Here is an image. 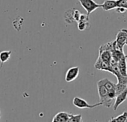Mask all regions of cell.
<instances>
[{
  "mask_svg": "<svg viewBox=\"0 0 127 122\" xmlns=\"http://www.w3.org/2000/svg\"><path fill=\"white\" fill-rule=\"evenodd\" d=\"M97 90H98V94L99 97V102H101L102 105L105 106V107H108V108L111 107L113 103L114 100L109 98L108 89L105 86L103 83L100 82V81L97 82Z\"/></svg>",
  "mask_w": 127,
  "mask_h": 122,
  "instance_id": "6da1fadb",
  "label": "cell"
},
{
  "mask_svg": "<svg viewBox=\"0 0 127 122\" xmlns=\"http://www.w3.org/2000/svg\"><path fill=\"white\" fill-rule=\"evenodd\" d=\"M82 8L87 11V14H90L99 8H101V5L96 3L94 0H78Z\"/></svg>",
  "mask_w": 127,
  "mask_h": 122,
  "instance_id": "7a4b0ae2",
  "label": "cell"
},
{
  "mask_svg": "<svg viewBox=\"0 0 127 122\" xmlns=\"http://www.w3.org/2000/svg\"><path fill=\"white\" fill-rule=\"evenodd\" d=\"M73 103L75 106H76L79 109H94L96 106H102V103L101 102H99V103H94V104H89L86 101H85L84 99L79 98V97H75L73 98Z\"/></svg>",
  "mask_w": 127,
  "mask_h": 122,
  "instance_id": "3957f363",
  "label": "cell"
},
{
  "mask_svg": "<svg viewBox=\"0 0 127 122\" xmlns=\"http://www.w3.org/2000/svg\"><path fill=\"white\" fill-rule=\"evenodd\" d=\"M117 47L119 49L123 51V47L125 45H127V29H121L118 31L115 40Z\"/></svg>",
  "mask_w": 127,
  "mask_h": 122,
  "instance_id": "277c9868",
  "label": "cell"
},
{
  "mask_svg": "<svg viewBox=\"0 0 127 122\" xmlns=\"http://www.w3.org/2000/svg\"><path fill=\"white\" fill-rule=\"evenodd\" d=\"M91 28V24L89 22V16L82 14L80 19L78 22V29L79 31H86Z\"/></svg>",
  "mask_w": 127,
  "mask_h": 122,
  "instance_id": "5b68a950",
  "label": "cell"
},
{
  "mask_svg": "<svg viewBox=\"0 0 127 122\" xmlns=\"http://www.w3.org/2000/svg\"><path fill=\"white\" fill-rule=\"evenodd\" d=\"M79 71L80 70L78 66L70 68L66 72L65 81L67 82H72V81H75L79 75Z\"/></svg>",
  "mask_w": 127,
  "mask_h": 122,
  "instance_id": "8992f818",
  "label": "cell"
},
{
  "mask_svg": "<svg viewBox=\"0 0 127 122\" xmlns=\"http://www.w3.org/2000/svg\"><path fill=\"white\" fill-rule=\"evenodd\" d=\"M126 99H127V88L116 96L114 103V106H113L114 110H117L118 106L120 105H121Z\"/></svg>",
  "mask_w": 127,
  "mask_h": 122,
  "instance_id": "52a82bcc",
  "label": "cell"
},
{
  "mask_svg": "<svg viewBox=\"0 0 127 122\" xmlns=\"http://www.w3.org/2000/svg\"><path fill=\"white\" fill-rule=\"evenodd\" d=\"M71 115H72L71 113H68L66 112H60L54 116L52 121L53 122H55V121H56V122H69Z\"/></svg>",
  "mask_w": 127,
  "mask_h": 122,
  "instance_id": "ba28073f",
  "label": "cell"
},
{
  "mask_svg": "<svg viewBox=\"0 0 127 122\" xmlns=\"http://www.w3.org/2000/svg\"><path fill=\"white\" fill-rule=\"evenodd\" d=\"M94 67L96 69L99 70H102V71H106V72H111V66L110 64L105 63L104 61L102 60V59L98 57L96 61V63L94 64Z\"/></svg>",
  "mask_w": 127,
  "mask_h": 122,
  "instance_id": "9c48e42d",
  "label": "cell"
},
{
  "mask_svg": "<svg viewBox=\"0 0 127 122\" xmlns=\"http://www.w3.org/2000/svg\"><path fill=\"white\" fill-rule=\"evenodd\" d=\"M118 68L123 76H127V56L125 55L118 61Z\"/></svg>",
  "mask_w": 127,
  "mask_h": 122,
  "instance_id": "30bf717a",
  "label": "cell"
},
{
  "mask_svg": "<svg viewBox=\"0 0 127 122\" xmlns=\"http://www.w3.org/2000/svg\"><path fill=\"white\" fill-rule=\"evenodd\" d=\"M101 8L105 11H108L112 9H116L117 8H118L117 2V0H105V1H104V2L101 5Z\"/></svg>",
  "mask_w": 127,
  "mask_h": 122,
  "instance_id": "8fae6325",
  "label": "cell"
},
{
  "mask_svg": "<svg viewBox=\"0 0 127 122\" xmlns=\"http://www.w3.org/2000/svg\"><path fill=\"white\" fill-rule=\"evenodd\" d=\"M99 57L102 59L105 63L110 64V62L112 59V51L109 50H102L99 51Z\"/></svg>",
  "mask_w": 127,
  "mask_h": 122,
  "instance_id": "7c38bea8",
  "label": "cell"
},
{
  "mask_svg": "<svg viewBox=\"0 0 127 122\" xmlns=\"http://www.w3.org/2000/svg\"><path fill=\"white\" fill-rule=\"evenodd\" d=\"M11 54V51H2L0 52V61H1L0 69H1V68L2 67L3 63L7 62V61L10 59Z\"/></svg>",
  "mask_w": 127,
  "mask_h": 122,
  "instance_id": "4fadbf2b",
  "label": "cell"
},
{
  "mask_svg": "<svg viewBox=\"0 0 127 122\" xmlns=\"http://www.w3.org/2000/svg\"><path fill=\"white\" fill-rule=\"evenodd\" d=\"M73 11L74 9H71V10H68L67 11L65 12L64 14V20L65 22L67 23H73L75 20H74V15H73Z\"/></svg>",
  "mask_w": 127,
  "mask_h": 122,
  "instance_id": "5bb4252c",
  "label": "cell"
},
{
  "mask_svg": "<svg viewBox=\"0 0 127 122\" xmlns=\"http://www.w3.org/2000/svg\"><path fill=\"white\" fill-rule=\"evenodd\" d=\"M126 118H127V112H123L121 115H118L117 117L111 118V120H110V121H115V122H126Z\"/></svg>",
  "mask_w": 127,
  "mask_h": 122,
  "instance_id": "9a60e30c",
  "label": "cell"
},
{
  "mask_svg": "<svg viewBox=\"0 0 127 122\" xmlns=\"http://www.w3.org/2000/svg\"><path fill=\"white\" fill-rule=\"evenodd\" d=\"M127 88V85L124 84V83H117L115 86V89H116V93L117 95L118 94H120V92H122L123 90H125Z\"/></svg>",
  "mask_w": 127,
  "mask_h": 122,
  "instance_id": "2e32d148",
  "label": "cell"
},
{
  "mask_svg": "<svg viewBox=\"0 0 127 122\" xmlns=\"http://www.w3.org/2000/svg\"><path fill=\"white\" fill-rule=\"evenodd\" d=\"M82 121V117L81 114L79 115H71L69 122H80Z\"/></svg>",
  "mask_w": 127,
  "mask_h": 122,
  "instance_id": "e0dca14e",
  "label": "cell"
},
{
  "mask_svg": "<svg viewBox=\"0 0 127 122\" xmlns=\"http://www.w3.org/2000/svg\"><path fill=\"white\" fill-rule=\"evenodd\" d=\"M73 15H74V20H75V21H76L78 22L79 20V19H80V17L82 15V13L79 10L74 9V11H73Z\"/></svg>",
  "mask_w": 127,
  "mask_h": 122,
  "instance_id": "ac0fdd59",
  "label": "cell"
},
{
  "mask_svg": "<svg viewBox=\"0 0 127 122\" xmlns=\"http://www.w3.org/2000/svg\"><path fill=\"white\" fill-rule=\"evenodd\" d=\"M126 10V8H122V7H118V8H116V11H117V13H124Z\"/></svg>",
  "mask_w": 127,
  "mask_h": 122,
  "instance_id": "d6986e66",
  "label": "cell"
},
{
  "mask_svg": "<svg viewBox=\"0 0 127 122\" xmlns=\"http://www.w3.org/2000/svg\"><path fill=\"white\" fill-rule=\"evenodd\" d=\"M124 8H126V9L127 10V3H126V5L124 6Z\"/></svg>",
  "mask_w": 127,
  "mask_h": 122,
  "instance_id": "ffe728a7",
  "label": "cell"
},
{
  "mask_svg": "<svg viewBox=\"0 0 127 122\" xmlns=\"http://www.w3.org/2000/svg\"><path fill=\"white\" fill-rule=\"evenodd\" d=\"M0 119H1V111H0Z\"/></svg>",
  "mask_w": 127,
  "mask_h": 122,
  "instance_id": "44dd1931",
  "label": "cell"
},
{
  "mask_svg": "<svg viewBox=\"0 0 127 122\" xmlns=\"http://www.w3.org/2000/svg\"><path fill=\"white\" fill-rule=\"evenodd\" d=\"M126 122H127V118H126Z\"/></svg>",
  "mask_w": 127,
  "mask_h": 122,
  "instance_id": "7402d4cb",
  "label": "cell"
}]
</instances>
